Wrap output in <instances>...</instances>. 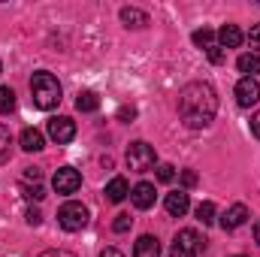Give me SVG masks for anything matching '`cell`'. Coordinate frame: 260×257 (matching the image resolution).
Returning a JSON list of instances; mask_svg holds the SVG:
<instances>
[{"label": "cell", "mask_w": 260, "mask_h": 257, "mask_svg": "<svg viewBox=\"0 0 260 257\" xmlns=\"http://www.w3.org/2000/svg\"><path fill=\"white\" fill-rule=\"evenodd\" d=\"M236 67H239V73H245V79H254L260 73V55H239Z\"/></svg>", "instance_id": "cell-19"}, {"label": "cell", "mask_w": 260, "mask_h": 257, "mask_svg": "<svg viewBox=\"0 0 260 257\" xmlns=\"http://www.w3.org/2000/svg\"><path fill=\"white\" fill-rule=\"evenodd\" d=\"M30 97L37 109H55L61 103V82L49 70H40L30 79Z\"/></svg>", "instance_id": "cell-2"}, {"label": "cell", "mask_w": 260, "mask_h": 257, "mask_svg": "<svg viewBox=\"0 0 260 257\" xmlns=\"http://www.w3.org/2000/svg\"><path fill=\"white\" fill-rule=\"evenodd\" d=\"M251 130H254V136L260 139V112L254 115V118H251Z\"/></svg>", "instance_id": "cell-32"}, {"label": "cell", "mask_w": 260, "mask_h": 257, "mask_svg": "<svg viewBox=\"0 0 260 257\" xmlns=\"http://www.w3.org/2000/svg\"><path fill=\"white\" fill-rule=\"evenodd\" d=\"M121 21H124V27H133V30H139V27H145V24H148V15H145L142 9L124 6V9H121Z\"/></svg>", "instance_id": "cell-17"}, {"label": "cell", "mask_w": 260, "mask_h": 257, "mask_svg": "<svg viewBox=\"0 0 260 257\" xmlns=\"http://www.w3.org/2000/svg\"><path fill=\"white\" fill-rule=\"evenodd\" d=\"M191 40H194V46H200V49L209 55V61H212V64H224V49L218 46V37H215L209 27L194 30V37H191Z\"/></svg>", "instance_id": "cell-6"}, {"label": "cell", "mask_w": 260, "mask_h": 257, "mask_svg": "<svg viewBox=\"0 0 260 257\" xmlns=\"http://www.w3.org/2000/svg\"><path fill=\"white\" fill-rule=\"evenodd\" d=\"M203 254H206V239L197 233L194 227L176 233L173 248H170V257H203Z\"/></svg>", "instance_id": "cell-3"}, {"label": "cell", "mask_w": 260, "mask_h": 257, "mask_svg": "<svg viewBox=\"0 0 260 257\" xmlns=\"http://www.w3.org/2000/svg\"><path fill=\"white\" fill-rule=\"evenodd\" d=\"M157 179H160V182H173V179H176V167H173V164H160V167H157Z\"/></svg>", "instance_id": "cell-23"}, {"label": "cell", "mask_w": 260, "mask_h": 257, "mask_svg": "<svg viewBox=\"0 0 260 257\" xmlns=\"http://www.w3.org/2000/svg\"><path fill=\"white\" fill-rule=\"evenodd\" d=\"M182 182H185L188 188H194V185H197V173H194V170H185V173H182Z\"/></svg>", "instance_id": "cell-28"}, {"label": "cell", "mask_w": 260, "mask_h": 257, "mask_svg": "<svg viewBox=\"0 0 260 257\" xmlns=\"http://www.w3.org/2000/svg\"><path fill=\"white\" fill-rule=\"evenodd\" d=\"M9 157H12V136H9V130L0 124V167H3Z\"/></svg>", "instance_id": "cell-21"}, {"label": "cell", "mask_w": 260, "mask_h": 257, "mask_svg": "<svg viewBox=\"0 0 260 257\" xmlns=\"http://www.w3.org/2000/svg\"><path fill=\"white\" fill-rule=\"evenodd\" d=\"M37 257H76L73 251H64V248H49V251H43V254Z\"/></svg>", "instance_id": "cell-26"}, {"label": "cell", "mask_w": 260, "mask_h": 257, "mask_svg": "<svg viewBox=\"0 0 260 257\" xmlns=\"http://www.w3.org/2000/svg\"><path fill=\"white\" fill-rule=\"evenodd\" d=\"M0 73H3V64H0Z\"/></svg>", "instance_id": "cell-35"}, {"label": "cell", "mask_w": 260, "mask_h": 257, "mask_svg": "<svg viewBox=\"0 0 260 257\" xmlns=\"http://www.w3.org/2000/svg\"><path fill=\"white\" fill-rule=\"evenodd\" d=\"M52 188L55 194H76L82 188V176H79V170H73V167H61L58 173H55V179H52Z\"/></svg>", "instance_id": "cell-7"}, {"label": "cell", "mask_w": 260, "mask_h": 257, "mask_svg": "<svg viewBox=\"0 0 260 257\" xmlns=\"http://www.w3.org/2000/svg\"><path fill=\"white\" fill-rule=\"evenodd\" d=\"M242 43V30L236 27V24H224L221 30H218V46L221 49H236Z\"/></svg>", "instance_id": "cell-15"}, {"label": "cell", "mask_w": 260, "mask_h": 257, "mask_svg": "<svg viewBox=\"0 0 260 257\" xmlns=\"http://www.w3.org/2000/svg\"><path fill=\"white\" fill-rule=\"evenodd\" d=\"M76 109H79V112H97V109H100V97H97L94 91H79Z\"/></svg>", "instance_id": "cell-18"}, {"label": "cell", "mask_w": 260, "mask_h": 257, "mask_svg": "<svg viewBox=\"0 0 260 257\" xmlns=\"http://www.w3.org/2000/svg\"><path fill=\"white\" fill-rule=\"evenodd\" d=\"M24 197H27V200H43V197H46V194H43V185H40V182H37L34 188L24 185Z\"/></svg>", "instance_id": "cell-25"}, {"label": "cell", "mask_w": 260, "mask_h": 257, "mask_svg": "<svg viewBox=\"0 0 260 257\" xmlns=\"http://www.w3.org/2000/svg\"><path fill=\"white\" fill-rule=\"evenodd\" d=\"M130 224H133V218H130V215H118V218H115V224H112V230H115V233H127Z\"/></svg>", "instance_id": "cell-24"}, {"label": "cell", "mask_w": 260, "mask_h": 257, "mask_svg": "<svg viewBox=\"0 0 260 257\" xmlns=\"http://www.w3.org/2000/svg\"><path fill=\"white\" fill-rule=\"evenodd\" d=\"M18 142H21L24 151H43V148H46V139H43V133H40L37 127H24Z\"/></svg>", "instance_id": "cell-14"}, {"label": "cell", "mask_w": 260, "mask_h": 257, "mask_svg": "<svg viewBox=\"0 0 260 257\" xmlns=\"http://www.w3.org/2000/svg\"><path fill=\"white\" fill-rule=\"evenodd\" d=\"M130 200L136 209H151L154 206V185L151 182H139L133 191H130Z\"/></svg>", "instance_id": "cell-11"}, {"label": "cell", "mask_w": 260, "mask_h": 257, "mask_svg": "<svg viewBox=\"0 0 260 257\" xmlns=\"http://www.w3.org/2000/svg\"><path fill=\"white\" fill-rule=\"evenodd\" d=\"M133 257H160V242L154 236H139L136 245H133Z\"/></svg>", "instance_id": "cell-13"}, {"label": "cell", "mask_w": 260, "mask_h": 257, "mask_svg": "<svg viewBox=\"0 0 260 257\" xmlns=\"http://www.w3.org/2000/svg\"><path fill=\"white\" fill-rule=\"evenodd\" d=\"M233 257H245V254H233Z\"/></svg>", "instance_id": "cell-34"}, {"label": "cell", "mask_w": 260, "mask_h": 257, "mask_svg": "<svg viewBox=\"0 0 260 257\" xmlns=\"http://www.w3.org/2000/svg\"><path fill=\"white\" fill-rule=\"evenodd\" d=\"M157 164V154H154V148L148 145V142H133L127 148V167L133 173H145V170H151Z\"/></svg>", "instance_id": "cell-4"}, {"label": "cell", "mask_w": 260, "mask_h": 257, "mask_svg": "<svg viewBox=\"0 0 260 257\" xmlns=\"http://www.w3.org/2000/svg\"><path fill=\"white\" fill-rule=\"evenodd\" d=\"M40 221H43V215H40L37 209H27V224H30V227H37Z\"/></svg>", "instance_id": "cell-30"}, {"label": "cell", "mask_w": 260, "mask_h": 257, "mask_svg": "<svg viewBox=\"0 0 260 257\" xmlns=\"http://www.w3.org/2000/svg\"><path fill=\"white\" fill-rule=\"evenodd\" d=\"M106 200H109V203H121V200H124V197H127L130 194V185H127V179H121V176H115V179H112V182H109V185H106Z\"/></svg>", "instance_id": "cell-16"}, {"label": "cell", "mask_w": 260, "mask_h": 257, "mask_svg": "<svg viewBox=\"0 0 260 257\" xmlns=\"http://www.w3.org/2000/svg\"><path fill=\"white\" fill-rule=\"evenodd\" d=\"M260 100V82L257 79H239V85H236V103L242 106V109H248V106H254Z\"/></svg>", "instance_id": "cell-8"}, {"label": "cell", "mask_w": 260, "mask_h": 257, "mask_svg": "<svg viewBox=\"0 0 260 257\" xmlns=\"http://www.w3.org/2000/svg\"><path fill=\"white\" fill-rule=\"evenodd\" d=\"M133 115H136V109H133V106H121V109H118V118H121V121H130Z\"/></svg>", "instance_id": "cell-29"}, {"label": "cell", "mask_w": 260, "mask_h": 257, "mask_svg": "<svg viewBox=\"0 0 260 257\" xmlns=\"http://www.w3.org/2000/svg\"><path fill=\"white\" fill-rule=\"evenodd\" d=\"M12 109H15V91L0 85V115H9Z\"/></svg>", "instance_id": "cell-20"}, {"label": "cell", "mask_w": 260, "mask_h": 257, "mask_svg": "<svg viewBox=\"0 0 260 257\" xmlns=\"http://www.w3.org/2000/svg\"><path fill=\"white\" fill-rule=\"evenodd\" d=\"M218 112V94L209 82H191L182 88L179 94V115L185 121V127L191 130H203L212 124Z\"/></svg>", "instance_id": "cell-1"}, {"label": "cell", "mask_w": 260, "mask_h": 257, "mask_svg": "<svg viewBox=\"0 0 260 257\" xmlns=\"http://www.w3.org/2000/svg\"><path fill=\"white\" fill-rule=\"evenodd\" d=\"M58 224L70 230V233H76V230H82L85 224H88V209L82 206V203H64L61 209H58Z\"/></svg>", "instance_id": "cell-5"}, {"label": "cell", "mask_w": 260, "mask_h": 257, "mask_svg": "<svg viewBox=\"0 0 260 257\" xmlns=\"http://www.w3.org/2000/svg\"><path fill=\"white\" fill-rule=\"evenodd\" d=\"M197 218H200L203 224H215V203H209V200L200 203V206H197Z\"/></svg>", "instance_id": "cell-22"}, {"label": "cell", "mask_w": 260, "mask_h": 257, "mask_svg": "<svg viewBox=\"0 0 260 257\" xmlns=\"http://www.w3.org/2000/svg\"><path fill=\"white\" fill-rule=\"evenodd\" d=\"M167 212L173 215V218H182V215H188V209H191V200H188V194L185 191H173L167 194Z\"/></svg>", "instance_id": "cell-12"}, {"label": "cell", "mask_w": 260, "mask_h": 257, "mask_svg": "<svg viewBox=\"0 0 260 257\" xmlns=\"http://www.w3.org/2000/svg\"><path fill=\"white\" fill-rule=\"evenodd\" d=\"M248 221V209L242 206V203H233L224 215H221V227L224 230H236V227H242Z\"/></svg>", "instance_id": "cell-10"}, {"label": "cell", "mask_w": 260, "mask_h": 257, "mask_svg": "<svg viewBox=\"0 0 260 257\" xmlns=\"http://www.w3.org/2000/svg\"><path fill=\"white\" fill-rule=\"evenodd\" d=\"M49 136H52L58 145H67V142L76 136V121H73V118H67V115L52 118V121H49Z\"/></svg>", "instance_id": "cell-9"}, {"label": "cell", "mask_w": 260, "mask_h": 257, "mask_svg": "<svg viewBox=\"0 0 260 257\" xmlns=\"http://www.w3.org/2000/svg\"><path fill=\"white\" fill-rule=\"evenodd\" d=\"M254 239H257V245H260V221L254 224Z\"/></svg>", "instance_id": "cell-33"}, {"label": "cell", "mask_w": 260, "mask_h": 257, "mask_svg": "<svg viewBox=\"0 0 260 257\" xmlns=\"http://www.w3.org/2000/svg\"><path fill=\"white\" fill-rule=\"evenodd\" d=\"M248 43H251V49H257V52H260V24H254V27H251Z\"/></svg>", "instance_id": "cell-27"}, {"label": "cell", "mask_w": 260, "mask_h": 257, "mask_svg": "<svg viewBox=\"0 0 260 257\" xmlns=\"http://www.w3.org/2000/svg\"><path fill=\"white\" fill-rule=\"evenodd\" d=\"M100 257H124V254H121L118 248H103V251H100Z\"/></svg>", "instance_id": "cell-31"}]
</instances>
